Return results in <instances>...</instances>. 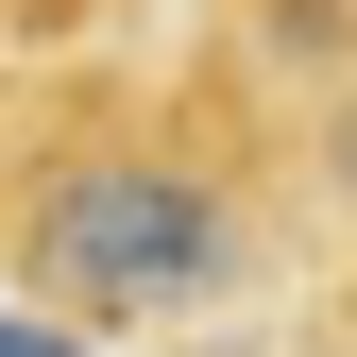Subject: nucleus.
<instances>
[{
  "label": "nucleus",
  "instance_id": "f257e3e1",
  "mask_svg": "<svg viewBox=\"0 0 357 357\" xmlns=\"http://www.w3.org/2000/svg\"><path fill=\"white\" fill-rule=\"evenodd\" d=\"M17 255H34V289H52V306L137 324V306H204L221 273H238V204H221V170L153 153V137H85V153L34 170Z\"/></svg>",
  "mask_w": 357,
  "mask_h": 357
},
{
  "label": "nucleus",
  "instance_id": "f03ea898",
  "mask_svg": "<svg viewBox=\"0 0 357 357\" xmlns=\"http://www.w3.org/2000/svg\"><path fill=\"white\" fill-rule=\"evenodd\" d=\"M324 170H340V204H357V85H340V137H324Z\"/></svg>",
  "mask_w": 357,
  "mask_h": 357
},
{
  "label": "nucleus",
  "instance_id": "7ed1b4c3",
  "mask_svg": "<svg viewBox=\"0 0 357 357\" xmlns=\"http://www.w3.org/2000/svg\"><path fill=\"white\" fill-rule=\"evenodd\" d=\"M0 357H68V340H52V324H0Z\"/></svg>",
  "mask_w": 357,
  "mask_h": 357
}]
</instances>
